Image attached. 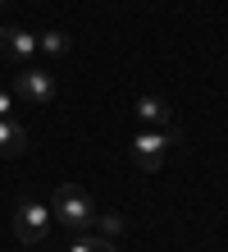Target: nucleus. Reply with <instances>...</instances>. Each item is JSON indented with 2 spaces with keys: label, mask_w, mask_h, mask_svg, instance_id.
I'll return each instance as SVG.
<instances>
[{
  "label": "nucleus",
  "mask_w": 228,
  "mask_h": 252,
  "mask_svg": "<svg viewBox=\"0 0 228 252\" xmlns=\"http://www.w3.org/2000/svg\"><path fill=\"white\" fill-rule=\"evenodd\" d=\"M51 220H55L51 206H41V202H32V197L19 202V206H14V234H19V243H27V248L41 243L46 229H51Z\"/></svg>",
  "instance_id": "4"
},
{
  "label": "nucleus",
  "mask_w": 228,
  "mask_h": 252,
  "mask_svg": "<svg viewBox=\"0 0 228 252\" xmlns=\"http://www.w3.org/2000/svg\"><path fill=\"white\" fill-rule=\"evenodd\" d=\"M37 51H46V55H69V37L51 28V32H41V37H37Z\"/></svg>",
  "instance_id": "8"
},
{
  "label": "nucleus",
  "mask_w": 228,
  "mask_h": 252,
  "mask_svg": "<svg viewBox=\"0 0 228 252\" xmlns=\"http://www.w3.org/2000/svg\"><path fill=\"white\" fill-rule=\"evenodd\" d=\"M0 5H5V0H0Z\"/></svg>",
  "instance_id": "12"
},
{
  "label": "nucleus",
  "mask_w": 228,
  "mask_h": 252,
  "mask_svg": "<svg viewBox=\"0 0 228 252\" xmlns=\"http://www.w3.org/2000/svg\"><path fill=\"white\" fill-rule=\"evenodd\" d=\"M69 252H119V248H114L110 239H87V234H73Z\"/></svg>",
  "instance_id": "9"
},
{
  "label": "nucleus",
  "mask_w": 228,
  "mask_h": 252,
  "mask_svg": "<svg viewBox=\"0 0 228 252\" xmlns=\"http://www.w3.org/2000/svg\"><path fill=\"white\" fill-rule=\"evenodd\" d=\"M9 110H14V92H5V87H0V120H5Z\"/></svg>",
  "instance_id": "11"
},
{
  "label": "nucleus",
  "mask_w": 228,
  "mask_h": 252,
  "mask_svg": "<svg viewBox=\"0 0 228 252\" xmlns=\"http://www.w3.org/2000/svg\"><path fill=\"white\" fill-rule=\"evenodd\" d=\"M137 120H142L146 128H169L174 124V110L164 96H137Z\"/></svg>",
  "instance_id": "6"
},
{
  "label": "nucleus",
  "mask_w": 228,
  "mask_h": 252,
  "mask_svg": "<svg viewBox=\"0 0 228 252\" xmlns=\"http://www.w3.org/2000/svg\"><path fill=\"white\" fill-rule=\"evenodd\" d=\"M174 142H178V124L160 128V133H155V128H142V133L132 138V165H137V170H160Z\"/></svg>",
  "instance_id": "2"
},
{
  "label": "nucleus",
  "mask_w": 228,
  "mask_h": 252,
  "mask_svg": "<svg viewBox=\"0 0 228 252\" xmlns=\"http://www.w3.org/2000/svg\"><path fill=\"white\" fill-rule=\"evenodd\" d=\"M0 55H5L9 64H27L37 55V37L32 32H23V28H0Z\"/></svg>",
  "instance_id": "5"
},
{
  "label": "nucleus",
  "mask_w": 228,
  "mask_h": 252,
  "mask_svg": "<svg viewBox=\"0 0 228 252\" xmlns=\"http://www.w3.org/2000/svg\"><path fill=\"white\" fill-rule=\"evenodd\" d=\"M96 225L105 229V239H114V234L124 229V216H119V211H105V216H96Z\"/></svg>",
  "instance_id": "10"
},
{
  "label": "nucleus",
  "mask_w": 228,
  "mask_h": 252,
  "mask_svg": "<svg viewBox=\"0 0 228 252\" xmlns=\"http://www.w3.org/2000/svg\"><path fill=\"white\" fill-rule=\"evenodd\" d=\"M27 152V128L19 120H0V156H23Z\"/></svg>",
  "instance_id": "7"
},
{
  "label": "nucleus",
  "mask_w": 228,
  "mask_h": 252,
  "mask_svg": "<svg viewBox=\"0 0 228 252\" xmlns=\"http://www.w3.org/2000/svg\"><path fill=\"white\" fill-rule=\"evenodd\" d=\"M55 73H46V69H32V64H23L19 73H14V96H23L27 106H51L55 101Z\"/></svg>",
  "instance_id": "3"
},
{
  "label": "nucleus",
  "mask_w": 228,
  "mask_h": 252,
  "mask_svg": "<svg viewBox=\"0 0 228 252\" xmlns=\"http://www.w3.org/2000/svg\"><path fill=\"white\" fill-rule=\"evenodd\" d=\"M51 216H55L64 229H73V234H87L91 225H96V206H91V197H87L82 188H73V184H59V188H55Z\"/></svg>",
  "instance_id": "1"
}]
</instances>
